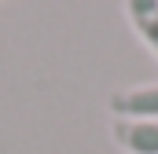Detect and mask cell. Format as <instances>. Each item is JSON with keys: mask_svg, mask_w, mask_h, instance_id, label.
I'll return each mask as SVG.
<instances>
[{"mask_svg": "<svg viewBox=\"0 0 158 154\" xmlns=\"http://www.w3.org/2000/svg\"><path fill=\"white\" fill-rule=\"evenodd\" d=\"M110 117H129V121H158V81L147 84H129L114 88L107 95Z\"/></svg>", "mask_w": 158, "mask_h": 154, "instance_id": "1", "label": "cell"}, {"mask_svg": "<svg viewBox=\"0 0 158 154\" xmlns=\"http://www.w3.org/2000/svg\"><path fill=\"white\" fill-rule=\"evenodd\" d=\"M110 140L125 154H158V121L110 117Z\"/></svg>", "mask_w": 158, "mask_h": 154, "instance_id": "2", "label": "cell"}, {"mask_svg": "<svg viewBox=\"0 0 158 154\" xmlns=\"http://www.w3.org/2000/svg\"><path fill=\"white\" fill-rule=\"evenodd\" d=\"M121 7L140 44L158 59V0H121Z\"/></svg>", "mask_w": 158, "mask_h": 154, "instance_id": "3", "label": "cell"}]
</instances>
